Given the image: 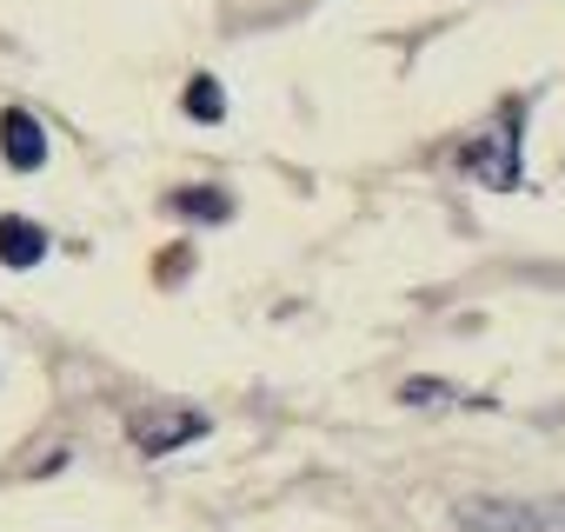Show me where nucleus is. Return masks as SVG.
Masks as SVG:
<instances>
[{
	"label": "nucleus",
	"instance_id": "1",
	"mask_svg": "<svg viewBox=\"0 0 565 532\" xmlns=\"http://www.w3.org/2000/svg\"><path fill=\"white\" fill-rule=\"evenodd\" d=\"M519 134H525V107L512 100L505 114H499V134H486V140H466L459 147V167L472 173V180H486V187H519Z\"/></svg>",
	"mask_w": 565,
	"mask_h": 532
},
{
	"label": "nucleus",
	"instance_id": "2",
	"mask_svg": "<svg viewBox=\"0 0 565 532\" xmlns=\"http://www.w3.org/2000/svg\"><path fill=\"white\" fill-rule=\"evenodd\" d=\"M186 439H206V413H140L134 419V446L147 459H160V453H173Z\"/></svg>",
	"mask_w": 565,
	"mask_h": 532
},
{
	"label": "nucleus",
	"instance_id": "3",
	"mask_svg": "<svg viewBox=\"0 0 565 532\" xmlns=\"http://www.w3.org/2000/svg\"><path fill=\"white\" fill-rule=\"evenodd\" d=\"M459 525L466 532H545L532 506H512V499H466L459 506Z\"/></svg>",
	"mask_w": 565,
	"mask_h": 532
},
{
	"label": "nucleus",
	"instance_id": "4",
	"mask_svg": "<svg viewBox=\"0 0 565 532\" xmlns=\"http://www.w3.org/2000/svg\"><path fill=\"white\" fill-rule=\"evenodd\" d=\"M0 147H8V167H21V173H34V167L47 160V134H41V120H34L28 107H8V114H0Z\"/></svg>",
	"mask_w": 565,
	"mask_h": 532
},
{
	"label": "nucleus",
	"instance_id": "5",
	"mask_svg": "<svg viewBox=\"0 0 565 532\" xmlns=\"http://www.w3.org/2000/svg\"><path fill=\"white\" fill-rule=\"evenodd\" d=\"M0 259H8V266H41L47 259V226L0 213Z\"/></svg>",
	"mask_w": 565,
	"mask_h": 532
},
{
	"label": "nucleus",
	"instance_id": "6",
	"mask_svg": "<svg viewBox=\"0 0 565 532\" xmlns=\"http://www.w3.org/2000/svg\"><path fill=\"white\" fill-rule=\"evenodd\" d=\"M167 206H173V213H186V220H226V213H233V200H226L220 187H180Z\"/></svg>",
	"mask_w": 565,
	"mask_h": 532
},
{
	"label": "nucleus",
	"instance_id": "7",
	"mask_svg": "<svg viewBox=\"0 0 565 532\" xmlns=\"http://www.w3.org/2000/svg\"><path fill=\"white\" fill-rule=\"evenodd\" d=\"M186 114H193V120H220V114H226V100H220V81H213V74H193V81H186Z\"/></svg>",
	"mask_w": 565,
	"mask_h": 532
},
{
	"label": "nucleus",
	"instance_id": "8",
	"mask_svg": "<svg viewBox=\"0 0 565 532\" xmlns=\"http://www.w3.org/2000/svg\"><path fill=\"white\" fill-rule=\"evenodd\" d=\"M399 400H406V406H433V400H446V386H439V380H406Z\"/></svg>",
	"mask_w": 565,
	"mask_h": 532
},
{
	"label": "nucleus",
	"instance_id": "9",
	"mask_svg": "<svg viewBox=\"0 0 565 532\" xmlns=\"http://www.w3.org/2000/svg\"><path fill=\"white\" fill-rule=\"evenodd\" d=\"M539 525H545V532H565V506H552V512H539Z\"/></svg>",
	"mask_w": 565,
	"mask_h": 532
}]
</instances>
